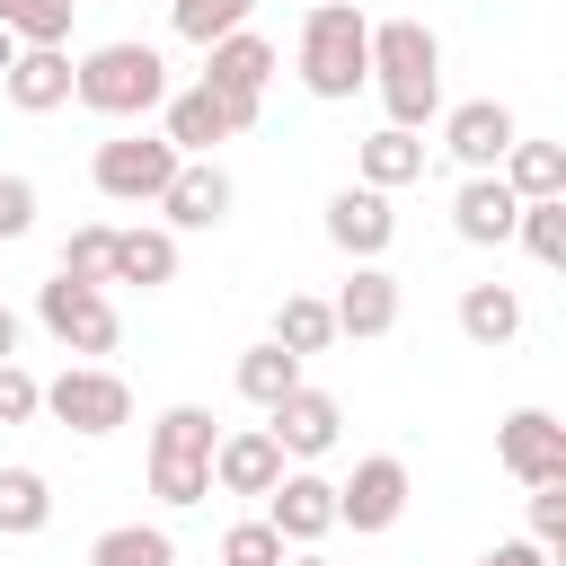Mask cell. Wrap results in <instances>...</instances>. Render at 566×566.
<instances>
[{
  "label": "cell",
  "mask_w": 566,
  "mask_h": 566,
  "mask_svg": "<svg viewBox=\"0 0 566 566\" xmlns=\"http://www.w3.org/2000/svg\"><path fill=\"white\" fill-rule=\"evenodd\" d=\"M371 88L389 106V124H433L442 115V44L424 18H380L371 27Z\"/></svg>",
  "instance_id": "6da1fadb"
},
{
  "label": "cell",
  "mask_w": 566,
  "mask_h": 566,
  "mask_svg": "<svg viewBox=\"0 0 566 566\" xmlns=\"http://www.w3.org/2000/svg\"><path fill=\"white\" fill-rule=\"evenodd\" d=\"M71 97L106 124H142V115L168 106V62H159V44H133V35L97 44L88 62H71Z\"/></svg>",
  "instance_id": "7a4b0ae2"
},
{
  "label": "cell",
  "mask_w": 566,
  "mask_h": 566,
  "mask_svg": "<svg viewBox=\"0 0 566 566\" xmlns=\"http://www.w3.org/2000/svg\"><path fill=\"white\" fill-rule=\"evenodd\" d=\"M363 80H371V18L345 9V0H310V18H301V88L336 106Z\"/></svg>",
  "instance_id": "3957f363"
},
{
  "label": "cell",
  "mask_w": 566,
  "mask_h": 566,
  "mask_svg": "<svg viewBox=\"0 0 566 566\" xmlns=\"http://www.w3.org/2000/svg\"><path fill=\"white\" fill-rule=\"evenodd\" d=\"M212 442H221L212 407H168V416L150 424V495H159L168 513H186V504L212 495Z\"/></svg>",
  "instance_id": "277c9868"
},
{
  "label": "cell",
  "mask_w": 566,
  "mask_h": 566,
  "mask_svg": "<svg viewBox=\"0 0 566 566\" xmlns=\"http://www.w3.org/2000/svg\"><path fill=\"white\" fill-rule=\"evenodd\" d=\"M35 318L53 327V345H62V354H88V363L124 345V318H115L106 283H71V274H53V283L35 292Z\"/></svg>",
  "instance_id": "5b68a950"
},
{
  "label": "cell",
  "mask_w": 566,
  "mask_h": 566,
  "mask_svg": "<svg viewBox=\"0 0 566 566\" xmlns=\"http://www.w3.org/2000/svg\"><path fill=\"white\" fill-rule=\"evenodd\" d=\"M44 416L97 442V433L133 424V389H124V371H106V363H71V371L44 380Z\"/></svg>",
  "instance_id": "8992f818"
},
{
  "label": "cell",
  "mask_w": 566,
  "mask_h": 566,
  "mask_svg": "<svg viewBox=\"0 0 566 566\" xmlns=\"http://www.w3.org/2000/svg\"><path fill=\"white\" fill-rule=\"evenodd\" d=\"M88 177L106 203H159V186L177 177V142L168 133H115V142H97Z\"/></svg>",
  "instance_id": "52a82bcc"
},
{
  "label": "cell",
  "mask_w": 566,
  "mask_h": 566,
  "mask_svg": "<svg viewBox=\"0 0 566 566\" xmlns=\"http://www.w3.org/2000/svg\"><path fill=\"white\" fill-rule=\"evenodd\" d=\"M265 80H274V44H265L256 27H239V35L203 44V88L230 106V124H239V133L256 124V106H265Z\"/></svg>",
  "instance_id": "ba28073f"
},
{
  "label": "cell",
  "mask_w": 566,
  "mask_h": 566,
  "mask_svg": "<svg viewBox=\"0 0 566 566\" xmlns=\"http://www.w3.org/2000/svg\"><path fill=\"white\" fill-rule=\"evenodd\" d=\"M265 522L283 531V548H318V539L336 531V478H318V469H283V478L265 486Z\"/></svg>",
  "instance_id": "9c48e42d"
},
{
  "label": "cell",
  "mask_w": 566,
  "mask_h": 566,
  "mask_svg": "<svg viewBox=\"0 0 566 566\" xmlns=\"http://www.w3.org/2000/svg\"><path fill=\"white\" fill-rule=\"evenodd\" d=\"M495 460H504L522 486H548V478H566V424H557L548 407H513V416L495 424Z\"/></svg>",
  "instance_id": "30bf717a"
},
{
  "label": "cell",
  "mask_w": 566,
  "mask_h": 566,
  "mask_svg": "<svg viewBox=\"0 0 566 566\" xmlns=\"http://www.w3.org/2000/svg\"><path fill=\"white\" fill-rule=\"evenodd\" d=\"M327 239H336L354 265H380V256H389V239H398L389 195H380V186H336V195H327Z\"/></svg>",
  "instance_id": "8fae6325"
},
{
  "label": "cell",
  "mask_w": 566,
  "mask_h": 566,
  "mask_svg": "<svg viewBox=\"0 0 566 566\" xmlns=\"http://www.w3.org/2000/svg\"><path fill=\"white\" fill-rule=\"evenodd\" d=\"M265 433L283 442V460H318V451H336V433H345V407L327 398V389H283L274 407H265Z\"/></svg>",
  "instance_id": "7c38bea8"
},
{
  "label": "cell",
  "mask_w": 566,
  "mask_h": 566,
  "mask_svg": "<svg viewBox=\"0 0 566 566\" xmlns=\"http://www.w3.org/2000/svg\"><path fill=\"white\" fill-rule=\"evenodd\" d=\"M398 513H407V460H398V451L354 460V478L336 486V522H354V531H389Z\"/></svg>",
  "instance_id": "4fadbf2b"
},
{
  "label": "cell",
  "mask_w": 566,
  "mask_h": 566,
  "mask_svg": "<svg viewBox=\"0 0 566 566\" xmlns=\"http://www.w3.org/2000/svg\"><path fill=\"white\" fill-rule=\"evenodd\" d=\"M513 133H522V124H513V106H504V97H469V106H451V115H442V150H451L469 177H478V168H495V159L513 150Z\"/></svg>",
  "instance_id": "5bb4252c"
},
{
  "label": "cell",
  "mask_w": 566,
  "mask_h": 566,
  "mask_svg": "<svg viewBox=\"0 0 566 566\" xmlns=\"http://www.w3.org/2000/svg\"><path fill=\"white\" fill-rule=\"evenodd\" d=\"M159 212H168V230H212V221H230V168H221V159H177V177L159 186Z\"/></svg>",
  "instance_id": "9a60e30c"
},
{
  "label": "cell",
  "mask_w": 566,
  "mask_h": 566,
  "mask_svg": "<svg viewBox=\"0 0 566 566\" xmlns=\"http://www.w3.org/2000/svg\"><path fill=\"white\" fill-rule=\"evenodd\" d=\"M274 478H283V442H274L265 424H239V433L212 442V486H221V495H265Z\"/></svg>",
  "instance_id": "2e32d148"
},
{
  "label": "cell",
  "mask_w": 566,
  "mask_h": 566,
  "mask_svg": "<svg viewBox=\"0 0 566 566\" xmlns=\"http://www.w3.org/2000/svg\"><path fill=\"white\" fill-rule=\"evenodd\" d=\"M0 88H9L18 115H53V106L71 97V53H62V44H18L9 71H0Z\"/></svg>",
  "instance_id": "e0dca14e"
},
{
  "label": "cell",
  "mask_w": 566,
  "mask_h": 566,
  "mask_svg": "<svg viewBox=\"0 0 566 566\" xmlns=\"http://www.w3.org/2000/svg\"><path fill=\"white\" fill-rule=\"evenodd\" d=\"M159 133L177 142V159H212V142H230L239 124H230V106L195 80V88H168V106H159Z\"/></svg>",
  "instance_id": "ac0fdd59"
},
{
  "label": "cell",
  "mask_w": 566,
  "mask_h": 566,
  "mask_svg": "<svg viewBox=\"0 0 566 566\" xmlns=\"http://www.w3.org/2000/svg\"><path fill=\"white\" fill-rule=\"evenodd\" d=\"M513 212H522V195H513L495 168H478V177L451 195V230H460L469 248H504V239H513Z\"/></svg>",
  "instance_id": "d6986e66"
},
{
  "label": "cell",
  "mask_w": 566,
  "mask_h": 566,
  "mask_svg": "<svg viewBox=\"0 0 566 566\" xmlns=\"http://www.w3.org/2000/svg\"><path fill=\"white\" fill-rule=\"evenodd\" d=\"M327 310H336V336H389V327H398V274L354 265V274H345V292H336Z\"/></svg>",
  "instance_id": "ffe728a7"
},
{
  "label": "cell",
  "mask_w": 566,
  "mask_h": 566,
  "mask_svg": "<svg viewBox=\"0 0 566 566\" xmlns=\"http://www.w3.org/2000/svg\"><path fill=\"white\" fill-rule=\"evenodd\" d=\"M354 168H363V186H380V195H398V186H416V177H424V142H416L407 124H380V133H363V150H354Z\"/></svg>",
  "instance_id": "44dd1931"
},
{
  "label": "cell",
  "mask_w": 566,
  "mask_h": 566,
  "mask_svg": "<svg viewBox=\"0 0 566 566\" xmlns=\"http://www.w3.org/2000/svg\"><path fill=\"white\" fill-rule=\"evenodd\" d=\"M106 283H142V292L177 283V230H115V265H106Z\"/></svg>",
  "instance_id": "7402d4cb"
},
{
  "label": "cell",
  "mask_w": 566,
  "mask_h": 566,
  "mask_svg": "<svg viewBox=\"0 0 566 566\" xmlns=\"http://www.w3.org/2000/svg\"><path fill=\"white\" fill-rule=\"evenodd\" d=\"M460 336L486 345V354L513 345V336H522V292H513V283H469V292H460Z\"/></svg>",
  "instance_id": "603a6c76"
},
{
  "label": "cell",
  "mask_w": 566,
  "mask_h": 566,
  "mask_svg": "<svg viewBox=\"0 0 566 566\" xmlns=\"http://www.w3.org/2000/svg\"><path fill=\"white\" fill-rule=\"evenodd\" d=\"M495 177H504L522 203H539V195H566V142H522V133H513V150L495 159Z\"/></svg>",
  "instance_id": "cb8c5ba5"
},
{
  "label": "cell",
  "mask_w": 566,
  "mask_h": 566,
  "mask_svg": "<svg viewBox=\"0 0 566 566\" xmlns=\"http://www.w3.org/2000/svg\"><path fill=\"white\" fill-rule=\"evenodd\" d=\"M274 345L301 354V363L327 354V345H336V310H327L318 292H283V310H274Z\"/></svg>",
  "instance_id": "d4e9b609"
},
{
  "label": "cell",
  "mask_w": 566,
  "mask_h": 566,
  "mask_svg": "<svg viewBox=\"0 0 566 566\" xmlns=\"http://www.w3.org/2000/svg\"><path fill=\"white\" fill-rule=\"evenodd\" d=\"M44 522H53L44 469H0V539H35Z\"/></svg>",
  "instance_id": "484cf974"
},
{
  "label": "cell",
  "mask_w": 566,
  "mask_h": 566,
  "mask_svg": "<svg viewBox=\"0 0 566 566\" xmlns=\"http://www.w3.org/2000/svg\"><path fill=\"white\" fill-rule=\"evenodd\" d=\"M88 566H177V539L159 522H115L88 539Z\"/></svg>",
  "instance_id": "4316f807"
},
{
  "label": "cell",
  "mask_w": 566,
  "mask_h": 566,
  "mask_svg": "<svg viewBox=\"0 0 566 566\" xmlns=\"http://www.w3.org/2000/svg\"><path fill=\"white\" fill-rule=\"evenodd\" d=\"M283 389H301V354H283L274 336L248 345V354H239V398H248V407H274Z\"/></svg>",
  "instance_id": "83f0119b"
},
{
  "label": "cell",
  "mask_w": 566,
  "mask_h": 566,
  "mask_svg": "<svg viewBox=\"0 0 566 566\" xmlns=\"http://www.w3.org/2000/svg\"><path fill=\"white\" fill-rule=\"evenodd\" d=\"M248 9H256V0H168V27H177L186 44H221V35L248 27Z\"/></svg>",
  "instance_id": "f1b7e54d"
},
{
  "label": "cell",
  "mask_w": 566,
  "mask_h": 566,
  "mask_svg": "<svg viewBox=\"0 0 566 566\" xmlns=\"http://www.w3.org/2000/svg\"><path fill=\"white\" fill-rule=\"evenodd\" d=\"M513 239L539 256V265H566V195H539L513 212Z\"/></svg>",
  "instance_id": "f546056e"
},
{
  "label": "cell",
  "mask_w": 566,
  "mask_h": 566,
  "mask_svg": "<svg viewBox=\"0 0 566 566\" xmlns=\"http://www.w3.org/2000/svg\"><path fill=\"white\" fill-rule=\"evenodd\" d=\"M106 265H115V221H80V230L62 239V265H53V274H71V283H106Z\"/></svg>",
  "instance_id": "4dcf8cb0"
},
{
  "label": "cell",
  "mask_w": 566,
  "mask_h": 566,
  "mask_svg": "<svg viewBox=\"0 0 566 566\" xmlns=\"http://www.w3.org/2000/svg\"><path fill=\"white\" fill-rule=\"evenodd\" d=\"M71 9H80V0H0V27H9L18 44H62V35H71Z\"/></svg>",
  "instance_id": "1f68e13d"
},
{
  "label": "cell",
  "mask_w": 566,
  "mask_h": 566,
  "mask_svg": "<svg viewBox=\"0 0 566 566\" xmlns=\"http://www.w3.org/2000/svg\"><path fill=\"white\" fill-rule=\"evenodd\" d=\"M221 566H283V531L274 522H230L221 531Z\"/></svg>",
  "instance_id": "d6a6232c"
},
{
  "label": "cell",
  "mask_w": 566,
  "mask_h": 566,
  "mask_svg": "<svg viewBox=\"0 0 566 566\" xmlns=\"http://www.w3.org/2000/svg\"><path fill=\"white\" fill-rule=\"evenodd\" d=\"M27 416H44V380L9 354V363H0V424H27Z\"/></svg>",
  "instance_id": "836d02e7"
},
{
  "label": "cell",
  "mask_w": 566,
  "mask_h": 566,
  "mask_svg": "<svg viewBox=\"0 0 566 566\" xmlns=\"http://www.w3.org/2000/svg\"><path fill=\"white\" fill-rule=\"evenodd\" d=\"M531 539H539V548H557V539H566V478L531 486Z\"/></svg>",
  "instance_id": "e575fe53"
},
{
  "label": "cell",
  "mask_w": 566,
  "mask_h": 566,
  "mask_svg": "<svg viewBox=\"0 0 566 566\" xmlns=\"http://www.w3.org/2000/svg\"><path fill=\"white\" fill-rule=\"evenodd\" d=\"M478 566H548V548H539V539H495Z\"/></svg>",
  "instance_id": "d590c367"
},
{
  "label": "cell",
  "mask_w": 566,
  "mask_h": 566,
  "mask_svg": "<svg viewBox=\"0 0 566 566\" xmlns=\"http://www.w3.org/2000/svg\"><path fill=\"white\" fill-rule=\"evenodd\" d=\"M18 336H27V327H18V310H9V301H0V363H9V354H18Z\"/></svg>",
  "instance_id": "8d00e7d4"
},
{
  "label": "cell",
  "mask_w": 566,
  "mask_h": 566,
  "mask_svg": "<svg viewBox=\"0 0 566 566\" xmlns=\"http://www.w3.org/2000/svg\"><path fill=\"white\" fill-rule=\"evenodd\" d=\"M9 53H18V35H9V27H0V71H9Z\"/></svg>",
  "instance_id": "74e56055"
},
{
  "label": "cell",
  "mask_w": 566,
  "mask_h": 566,
  "mask_svg": "<svg viewBox=\"0 0 566 566\" xmlns=\"http://www.w3.org/2000/svg\"><path fill=\"white\" fill-rule=\"evenodd\" d=\"M283 566H327V557H310V548H292V557H283Z\"/></svg>",
  "instance_id": "f35d334b"
}]
</instances>
